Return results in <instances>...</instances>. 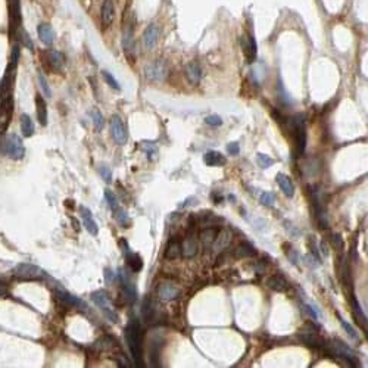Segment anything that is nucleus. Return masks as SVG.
<instances>
[{
    "label": "nucleus",
    "instance_id": "1",
    "mask_svg": "<svg viewBox=\"0 0 368 368\" xmlns=\"http://www.w3.org/2000/svg\"><path fill=\"white\" fill-rule=\"evenodd\" d=\"M125 342L130 347V352L132 355L135 367H143V330L137 319H131L125 330Z\"/></svg>",
    "mask_w": 368,
    "mask_h": 368
},
{
    "label": "nucleus",
    "instance_id": "2",
    "mask_svg": "<svg viewBox=\"0 0 368 368\" xmlns=\"http://www.w3.org/2000/svg\"><path fill=\"white\" fill-rule=\"evenodd\" d=\"M289 127H290V132L293 134L294 138V144H296V153L300 156L303 155L305 149H306V118L303 113H296L294 116H291L289 119Z\"/></svg>",
    "mask_w": 368,
    "mask_h": 368
},
{
    "label": "nucleus",
    "instance_id": "3",
    "mask_svg": "<svg viewBox=\"0 0 368 368\" xmlns=\"http://www.w3.org/2000/svg\"><path fill=\"white\" fill-rule=\"evenodd\" d=\"M0 153L15 159V160H19L25 156V147L22 144V140L16 135V134H7L6 137L1 138V143H0Z\"/></svg>",
    "mask_w": 368,
    "mask_h": 368
},
{
    "label": "nucleus",
    "instance_id": "4",
    "mask_svg": "<svg viewBox=\"0 0 368 368\" xmlns=\"http://www.w3.org/2000/svg\"><path fill=\"white\" fill-rule=\"evenodd\" d=\"M91 299H93V302L102 309V312L106 315V318H107L110 322H118L119 316H118V314L115 312V309L110 306V299H109V296H107L103 290H97V291L91 293Z\"/></svg>",
    "mask_w": 368,
    "mask_h": 368
},
{
    "label": "nucleus",
    "instance_id": "5",
    "mask_svg": "<svg viewBox=\"0 0 368 368\" xmlns=\"http://www.w3.org/2000/svg\"><path fill=\"white\" fill-rule=\"evenodd\" d=\"M119 280H121V286H122V296L125 299L127 303H134L137 299V290H135V284L131 280V274L125 269V268H119Z\"/></svg>",
    "mask_w": 368,
    "mask_h": 368
},
{
    "label": "nucleus",
    "instance_id": "6",
    "mask_svg": "<svg viewBox=\"0 0 368 368\" xmlns=\"http://www.w3.org/2000/svg\"><path fill=\"white\" fill-rule=\"evenodd\" d=\"M13 274L19 280H38L44 275L41 268H38L37 265L28 263V262L18 263V266L13 269Z\"/></svg>",
    "mask_w": 368,
    "mask_h": 368
},
{
    "label": "nucleus",
    "instance_id": "7",
    "mask_svg": "<svg viewBox=\"0 0 368 368\" xmlns=\"http://www.w3.org/2000/svg\"><path fill=\"white\" fill-rule=\"evenodd\" d=\"M168 74V66L163 60H155L144 69V75L149 81H163Z\"/></svg>",
    "mask_w": 368,
    "mask_h": 368
},
{
    "label": "nucleus",
    "instance_id": "8",
    "mask_svg": "<svg viewBox=\"0 0 368 368\" xmlns=\"http://www.w3.org/2000/svg\"><path fill=\"white\" fill-rule=\"evenodd\" d=\"M110 132H112L113 140L118 144H125L127 143V138H128L127 128H125V124H124V121L121 119L119 115H112V118H110Z\"/></svg>",
    "mask_w": 368,
    "mask_h": 368
},
{
    "label": "nucleus",
    "instance_id": "9",
    "mask_svg": "<svg viewBox=\"0 0 368 368\" xmlns=\"http://www.w3.org/2000/svg\"><path fill=\"white\" fill-rule=\"evenodd\" d=\"M12 112H13V100L12 97L7 94L1 103H0V135L4 132V130L7 128L9 125V121H10V116H12Z\"/></svg>",
    "mask_w": 368,
    "mask_h": 368
},
{
    "label": "nucleus",
    "instance_id": "10",
    "mask_svg": "<svg viewBox=\"0 0 368 368\" xmlns=\"http://www.w3.org/2000/svg\"><path fill=\"white\" fill-rule=\"evenodd\" d=\"M331 349H333V352L337 355V356H340V358H343V359H346L347 361V364L350 365V367H358L359 365V361H358V358L353 355V352L346 346V344H343L342 342H331Z\"/></svg>",
    "mask_w": 368,
    "mask_h": 368
},
{
    "label": "nucleus",
    "instance_id": "11",
    "mask_svg": "<svg viewBox=\"0 0 368 368\" xmlns=\"http://www.w3.org/2000/svg\"><path fill=\"white\" fill-rule=\"evenodd\" d=\"M119 244H121V247H124V250H125V252H124V258H125L127 265H128L134 272L140 271V269L143 268V259L128 247L125 238H121V243H119Z\"/></svg>",
    "mask_w": 368,
    "mask_h": 368
},
{
    "label": "nucleus",
    "instance_id": "12",
    "mask_svg": "<svg viewBox=\"0 0 368 368\" xmlns=\"http://www.w3.org/2000/svg\"><path fill=\"white\" fill-rule=\"evenodd\" d=\"M159 34H160V29L156 24H150L144 31H143V46L146 50H152L158 40H159Z\"/></svg>",
    "mask_w": 368,
    "mask_h": 368
},
{
    "label": "nucleus",
    "instance_id": "13",
    "mask_svg": "<svg viewBox=\"0 0 368 368\" xmlns=\"http://www.w3.org/2000/svg\"><path fill=\"white\" fill-rule=\"evenodd\" d=\"M231 240H233V233L228 230V228H224V230H218V233H216V236H215V240H213V243H212V249L215 250V252H221V250H224L225 247H228V244L231 243Z\"/></svg>",
    "mask_w": 368,
    "mask_h": 368
},
{
    "label": "nucleus",
    "instance_id": "14",
    "mask_svg": "<svg viewBox=\"0 0 368 368\" xmlns=\"http://www.w3.org/2000/svg\"><path fill=\"white\" fill-rule=\"evenodd\" d=\"M197 250H199L197 238L193 234H187L181 241V256L190 259L197 253Z\"/></svg>",
    "mask_w": 368,
    "mask_h": 368
},
{
    "label": "nucleus",
    "instance_id": "15",
    "mask_svg": "<svg viewBox=\"0 0 368 368\" xmlns=\"http://www.w3.org/2000/svg\"><path fill=\"white\" fill-rule=\"evenodd\" d=\"M79 213H81V219H82L84 228H85L91 236H97L99 227H97V224H96V221H94V218H93L91 210H90L88 208H85V206H81V208H79Z\"/></svg>",
    "mask_w": 368,
    "mask_h": 368
},
{
    "label": "nucleus",
    "instance_id": "16",
    "mask_svg": "<svg viewBox=\"0 0 368 368\" xmlns=\"http://www.w3.org/2000/svg\"><path fill=\"white\" fill-rule=\"evenodd\" d=\"M178 293H180V289L172 281H165L158 289V296L160 300H172L178 296Z\"/></svg>",
    "mask_w": 368,
    "mask_h": 368
},
{
    "label": "nucleus",
    "instance_id": "17",
    "mask_svg": "<svg viewBox=\"0 0 368 368\" xmlns=\"http://www.w3.org/2000/svg\"><path fill=\"white\" fill-rule=\"evenodd\" d=\"M240 44L243 47V52L246 54L247 62H253L256 59V41H255L253 35H241Z\"/></svg>",
    "mask_w": 368,
    "mask_h": 368
},
{
    "label": "nucleus",
    "instance_id": "18",
    "mask_svg": "<svg viewBox=\"0 0 368 368\" xmlns=\"http://www.w3.org/2000/svg\"><path fill=\"white\" fill-rule=\"evenodd\" d=\"M56 296H57V299H59L63 305H66V306H69V308H78V309H84V311H87L85 303H84L81 299H78V297H75V296L69 294L68 291L59 290V291L56 293Z\"/></svg>",
    "mask_w": 368,
    "mask_h": 368
},
{
    "label": "nucleus",
    "instance_id": "19",
    "mask_svg": "<svg viewBox=\"0 0 368 368\" xmlns=\"http://www.w3.org/2000/svg\"><path fill=\"white\" fill-rule=\"evenodd\" d=\"M184 74H185V78L188 79L190 84L193 85H197L200 82V78H202V69L199 66L197 62H188L184 68Z\"/></svg>",
    "mask_w": 368,
    "mask_h": 368
},
{
    "label": "nucleus",
    "instance_id": "20",
    "mask_svg": "<svg viewBox=\"0 0 368 368\" xmlns=\"http://www.w3.org/2000/svg\"><path fill=\"white\" fill-rule=\"evenodd\" d=\"M115 16V6L112 0H103L102 3V12H100V18H102V24L103 26H109L113 21Z\"/></svg>",
    "mask_w": 368,
    "mask_h": 368
},
{
    "label": "nucleus",
    "instance_id": "21",
    "mask_svg": "<svg viewBox=\"0 0 368 368\" xmlns=\"http://www.w3.org/2000/svg\"><path fill=\"white\" fill-rule=\"evenodd\" d=\"M275 181H277L278 187L281 188V191H283L287 197H291V196L294 194V184H293V181H291L290 177H287L286 174L278 172V174L275 175Z\"/></svg>",
    "mask_w": 368,
    "mask_h": 368
},
{
    "label": "nucleus",
    "instance_id": "22",
    "mask_svg": "<svg viewBox=\"0 0 368 368\" xmlns=\"http://www.w3.org/2000/svg\"><path fill=\"white\" fill-rule=\"evenodd\" d=\"M299 337H300V340H302L305 344L312 346V347H319V346L322 344V340L319 339V336H318L315 331H312L311 328L302 330V331L299 333Z\"/></svg>",
    "mask_w": 368,
    "mask_h": 368
},
{
    "label": "nucleus",
    "instance_id": "23",
    "mask_svg": "<svg viewBox=\"0 0 368 368\" xmlns=\"http://www.w3.org/2000/svg\"><path fill=\"white\" fill-rule=\"evenodd\" d=\"M180 256H181V240L178 237H172L165 247V258L172 261Z\"/></svg>",
    "mask_w": 368,
    "mask_h": 368
},
{
    "label": "nucleus",
    "instance_id": "24",
    "mask_svg": "<svg viewBox=\"0 0 368 368\" xmlns=\"http://www.w3.org/2000/svg\"><path fill=\"white\" fill-rule=\"evenodd\" d=\"M37 32H38V38L41 40L43 44H46V46H52L53 44V41H54V32H53V28L49 24H40L38 28H37Z\"/></svg>",
    "mask_w": 368,
    "mask_h": 368
},
{
    "label": "nucleus",
    "instance_id": "25",
    "mask_svg": "<svg viewBox=\"0 0 368 368\" xmlns=\"http://www.w3.org/2000/svg\"><path fill=\"white\" fill-rule=\"evenodd\" d=\"M350 302H352V311H353V316H355V319L358 321L359 327H361L364 331H367V316H365L364 311L361 309L358 299H356L355 296H352V297H350Z\"/></svg>",
    "mask_w": 368,
    "mask_h": 368
},
{
    "label": "nucleus",
    "instance_id": "26",
    "mask_svg": "<svg viewBox=\"0 0 368 368\" xmlns=\"http://www.w3.org/2000/svg\"><path fill=\"white\" fill-rule=\"evenodd\" d=\"M35 110H37V119H38V122L43 127L47 125V106H46L44 99L40 94L35 96Z\"/></svg>",
    "mask_w": 368,
    "mask_h": 368
},
{
    "label": "nucleus",
    "instance_id": "27",
    "mask_svg": "<svg viewBox=\"0 0 368 368\" xmlns=\"http://www.w3.org/2000/svg\"><path fill=\"white\" fill-rule=\"evenodd\" d=\"M266 286L271 289V290H275V291H286L289 289V283L278 274H274L271 275L268 280H266Z\"/></svg>",
    "mask_w": 368,
    "mask_h": 368
},
{
    "label": "nucleus",
    "instance_id": "28",
    "mask_svg": "<svg viewBox=\"0 0 368 368\" xmlns=\"http://www.w3.org/2000/svg\"><path fill=\"white\" fill-rule=\"evenodd\" d=\"M122 47L125 50V53L130 56L134 50V32H132V26L128 25L125 26L124 29V34H122Z\"/></svg>",
    "mask_w": 368,
    "mask_h": 368
},
{
    "label": "nucleus",
    "instance_id": "29",
    "mask_svg": "<svg viewBox=\"0 0 368 368\" xmlns=\"http://www.w3.org/2000/svg\"><path fill=\"white\" fill-rule=\"evenodd\" d=\"M203 160L208 166H224L227 162L224 155H221L219 152H208L203 156Z\"/></svg>",
    "mask_w": 368,
    "mask_h": 368
},
{
    "label": "nucleus",
    "instance_id": "30",
    "mask_svg": "<svg viewBox=\"0 0 368 368\" xmlns=\"http://www.w3.org/2000/svg\"><path fill=\"white\" fill-rule=\"evenodd\" d=\"M218 233V228L215 227H208V228H203L200 233H199V240L203 246L206 247H210L213 240H215V236Z\"/></svg>",
    "mask_w": 368,
    "mask_h": 368
},
{
    "label": "nucleus",
    "instance_id": "31",
    "mask_svg": "<svg viewBox=\"0 0 368 368\" xmlns=\"http://www.w3.org/2000/svg\"><path fill=\"white\" fill-rule=\"evenodd\" d=\"M47 60L50 63V66L56 71H60L65 65V59L63 54L57 50H49L47 52Z\"/></svg>",
    "mask_w": 368,
    "mask_h": 368
},
{
    "label": "nucleus",
    "instance_id": "32",
    "mask_svg": "<svg viewBox=\"0 0 368 368\" xmlns=\"http://www.w3.org/2000/svg\"><path fill=\"white\" fill-rule=\"evenodd\" d=\"M255 255V247L247 243V241H241L236 249H234V256L236 258H247Z\"/></svg>",
    "mask_w": 368,
    "mask_h": 368
},
{
    "label": "nucleus",
    "instance_id": "33",
    "mask_svg": "<svg viewBox=\"0 0 368 368\" xmlns=\"http://www.w3.org/2000/svg\"><path fill=\"white\" fill-rule=\"evenodd\" d=\"M21 131H22L24 137H31L34 134V124L26 113L21 115Z\"/></svg>",
    "mask_w": 368,
    "mask_h": 368
},
{
    "label": "nucleus",
    "instance_id": "34",
    "mask_svg": "<svg viewBox=\"0 0 368 368\" xmlns=\"http://www.w3.org/2000/svg\"><path fill=\"white\" fill-rule=\"evenodd\" d=\"M113 215H115V219L118 221V224H119L121 227H130L131 219H130V216H128V213H127L125 209H122V208L118 206V208L113 210Z\"/></svg>",
    "mask_w": 368,
    "mask_h": 368
},
{
    "label": "nucleus",
    "instance_id": "35",
    "mask_svg": "<svg viewBox=\"0 0 368 368\" xmlns=\"http://www.w3.org/2000/svg\"><path fill=\"white\" fill-rule=\"evenodd\" d=\"M337 318H339V321H340V324H342V327L344 328V331H346V334H349V337L350 339H353V340H358V333H356V330L350 325V322H347L340 314L337 315Z\"/></svg>",
    "mask_w": 368,
    "mask_h": 368
},
{
    "label": "nucleus",
    "instance_id": "36",
    "mask_svg": "<svg viewBox=\"0 0 368 368\" xmlns=\"http://www.w3.org/2000/svg\"><path fill=\"white\" fill-rule=\"evenodd\" d=\"M155 314H156L155 305H153L149 299L144 300V303H143V316H144V319H146V321H150V319L155 316Z\"/></svg>",
    "mask_w": 368,
    "mask_h": 368
},
{
    "label": "nucleus",
    "instance_id": "37",
    "mask_svg": "<svg viewBox=\"0 0 368 368\" xmlns=\"http://www.w3.org/2000/svg\"><path fill=\"white\" fill-rule=\"evenodd\" d=\"M256 160H258V165H259L262 169H266V168H269V166H272V165H274V159H272V158H269L268 155L261 153V152L256 155Z\"/></svg>",
    "mask_w": 368,
    "mask_h": 368
},
{
    "label": "nucleus",
    "instance_id": "38",
    "mask_svg": "<svg viewBox=\"0 0 368 368\" xmlns=\"http://www.w3.org/2000/svg\"><path fill=\"white\" fill-rule=\"evenodd\" d=\"M141 149L149 155V159H150V160L156 159L158 152H156V146H155L153 141H143V143H141Z\"/></svg>",
    "mask_w": 368,
    "mask_h": 368
},
{
    "label": "nucleus",
    "instance_id": "39",
    "mask_svg": "<svg viewBox=\"0 0 368 368\" xmlns=\"http://www.w3.org/2000/svg\"><path fill=\"white\" fill-rule=\"evenodd\" d=\"M37 79H38V85H40L41 91L44 93V96L50 97V96H52V90H50L49 82H47L46 77L43 75V72H38V74H37Z\"/></svg>",
    "mask_w": 368,
    "mask_h": 368
},
{
    "label": "nucleus",
    "instance_id": "40",
    "mask_svg": "<svg viewBox=\"0 0 368 368\" xmlns=\"http://www.w3.org/2000/svg\"><path fill=\"white\" fill-rule=\"evenodd\" d=\"M90 115H91V119H93V124H94L96 130H102L103 125H105V119H103L102 113H100L97 109H91V110H90Z\"/></svg>",
    "mask_w": 368,
    "mask_h": 368
},
{
    "label": "nucleus",
    "instance_id": "41",
    "mask_svg": "<svg viewBox=\"0 0 368 368\" xmlns=\"http://www.w3.org/2000/svg\"><path fill=\"white\" fill-rule=\"evenodd\" d=\"M105 199H106V202H107V205H109V208H110L112 210H115V209L119 206V202H118V199H116L115 193H113V191H110L109 188H106V190H105Z\"/></svg>",
    "mask_w": 368,
    "mask_h": 368
},
{
    "label": "nucleus",
    "instance_id": "42",
    "mask_svg": "<svg viewBox=\"0 0 368 368\" xmlns=\"http://www.w3.org/2000/svg\"><path fill=\"white\" fill-rule=\"evenodd\" d=\"M275 202V194L272 191H263L261 194V203L265 206H272Z\"/></svg>",
    "mask_w": 368,
    "mask_h": 368
},
{
    "label": "nucleus",
    "instance_id": "43",
    "mask_svg": "<svg viewBox=\"0 0 368 368\" xmlns=\"http://www.w3.org/2000/svg\"><path fill=\"white\" fill-rule=\"evenodd\" d=\"M102 75H103L105 81L107 82V85H110L113 90H119V88H121V87H119V84H118V81L113 78V75H112V74H109L107 71H102Z\"/></svg>",
    "mask_w": 368,
    "mask_h": 368
},
{
    "label": "nucleus",
    "instance_id": "44",
    "mask_svg": "<svg viewBox=\"0 0 368 368\" xmlns=\"http://www.w3.org/2000/svg\"><path fill=\"white\" fill-rule=\"evenodd\" d=\"M99 174L105 180V183H110L112 181V171H110V168L107 165H100L99 166Z\"/></svg>",
    "mask_w": 368,
    "mask_h": 368
},
{
    "label": "nucleus",
    "instance_id": "45",
    "mask_svg": "<svg viewBox=\"0 0 368 368\" xmlns=\"http://www.w3.org/2000/svg\"><path fill=\"white\" fill-rule=\"evenodd\" d=\"M205 124H208L210 127H221L222 125V119L218 115H208L205 118Z\"/></svg>",
    "mask_w": 368,
    "mask_h": 368
},
{
    "label": "nucleus",
    "instance_id": "46",
    "mask_svg": "<svg viewBox=\"0 0 368 368\" xmlns=\"http://www.w3.org/2000/svg\"><path fill=\"white\" fill-rule=\"evenodd\" d=\"M331 244H333V247L337 249V250H342V249H343V238H342V236H340L339 233H333V234H331Z\"/></svg>",
    "mask_w": 368,
    "mask_h": 368
},
{
    "label": "nucleus",
    "instance_id": "47",
    "mask_svg": "<svg viewBox=\"0 0 368 368\" xmlns=\"http://www.w3.org/2000/svg\"><path fill=\"white\" fill-rule=\"evenodd\" d=\"M227 152H228V155H233V156L238 155V152H240V146H238V143H237V141L228 143V144H227Z\"/></svg>",
    "mask_w": 368,
    "mask_h": 368
},
{
    "label": "nucleus",
    "instance_id": "48",
    "mask_svg": "<svg viewBox=\"0 0 368 368\" xmlns=\"http://www.w3.org/2000/svg\"><path fill=\"white\" fill-rule=\"evenodd\" d=\"M21 40H22L24 46H25V47H28L29 50H32V49H34V46H32V41H31L29 35H28V34H26L25 31H21Z\"/></svg>",
    "mask_w": 368,
    "mask_h": 368
},
{
    "label": "nucleus",
    "instance_id": "49",
    "mask_svg": "<svg viewBox=\"0 0 368 368\" xmlns=\"http://www.w3.org/2000/svg\"><path fill=\"white\" fill-rule=\"evenodd\" d=\"M105 274H106V281H107V283L115 280V275H113V272H112L109 268H106V269H105Z\"/></svg>",
    "mask_w": 368,
    "mask_h": 368
},
{
    "label": "nucleus",
    "instance_id": "50",
    "mask_svg": "<svg viewBox=\"0 0 368 368\" xmlns=\"http://www.w3.org/2000/svg\"><path fill=\"white\" fill-rule=\"evenodd\" d=\"M319 247H321V250L324 252V256H327V255H328V252H327V244H325V241H324V240L319 243Z\"/></svg>",
    "mask_w": 368,
    "mask_h": 368
},
{
    "label": "nucleus",
    "instance_id": "51",
    "mask_svg": "<svg viewBox=\"0 0 368 368\" xmlns=\"http://www.w3.org/2000/svg\"><path fill=\"white\" fill-rule=\"evenodd\" d=\"M6 294V286L3 283H0V297H3Z\"/></svg>",
    "mask_w": 368,
    "mask_h": 368
}]
</instances>
